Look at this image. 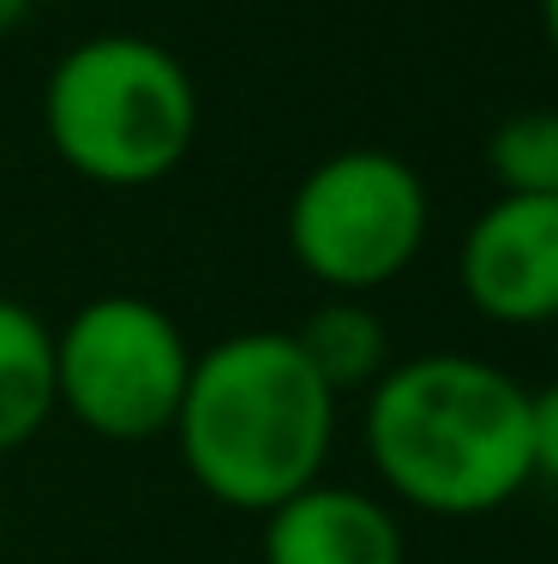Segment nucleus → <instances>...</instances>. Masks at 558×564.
I'll return each mask as SVG.
<instances>
[{
    "instance_id": "8",
    "label": "nucleus",
    "mask_w": 558,
    "mask_h": 564,
    "mask_svg": "<svg viewBox=\"0 0 558 564\" xmlns=\"http://www.w3.org/2000/svg\"><path fill=\"white\" fill-rule=\"evenodd\" d=\"M55 414V325L36 306L0 294V456L31 445Z\"/></svg>"
},
{
    "instance_id": "9",
    "label": "nucleus",
    "mask_w": 558,
    "mask_h": 564,
    "mask_svg": "<svg viewBox=\"0 0 558 564\" xmlns=\"http://www.w3.org/2000/svg\"><path fill=\"white\" fill-rule=\"evenodd\" d=\"M288 337L337 402L349 391H372L391 367V337H384V318L366 306V294H325Z\"/></svg>"
},
{
    "instance_id": "4",
    "label": "nucleus",
    "mask_w": 558,
    "mask_h": 564,
    "mask_svg": "<svg viewBox=\"0 0 558 564\" xmlns=\"http://www.w3.org/2000/svg\"><path fill=\"white\" fill-rule=\"evenodd\" d=\"M433 198L415 163L379 144L325 156L288 198V252L325 294H372L420 259Z\"/></svg>"
},
{
    "instance_id": "7",
    "label": "nucleus",
    "mask_w": 558,
    "mask_h": 564,
    "mask_svg": "<svg viewBox=\"0 0 558 564\" xmlns=\"http://www.w3.org/2000/svg\"><path fill=\"white\" fill-rule=\"evenodd\" d=\"M259 553L264 564H403L408 541L396 510L379 492L337 487L318 475L295 499L264 510Z\"/></svg>"
},
{
    "instance_id": "12",
    "label": "nucleus",
    "mask_w": 558,
    "mask_h": 564,
    "mask_svg": "<svg viewBox=\"0 0 558 564\" xmlns=\"http://www.w3.org/2000/svg\"><path fill=\"white\" fill-rule=\"evenodd\" d=\"M31 7H36V0H0V36L19 31V24L31 19Z\"/></svg>"
},
{
    "instance_id": "6",
    "label": "nucleus",
    "mask_w": 558,
    "mask_h": 564,
    "mask_svg": "<svg viewBox=\"0 0 558 564\" xmlns=\"http://www.w3.org/2000/svg\"><path fill=\"white\" fill-rule=\"evenodd\" d=\"M457 282L486 325H552L558 318V198L499 193L457 247Z\"/></svg>"
},
{
    "instance_id": "14",
    "label": "nucleus",
    "mask_w": 558,
    "mask_h": 564,
    "mask_svg": "<svg viewBox=\"0 0 558 564\" xmlns=\"http://www.w3.org/2000/svg\"><path fill=\"white\" fill-rule=\"evenodd\" d=\"M0 546H7V505H0Z\"/></svg>"
},
{
    "instance_id": "5",
    "label": "nucleus",
    "mask_w": 558,
    "mask_h": 564,
    "mask_svg": "<svg viewBox=\"0 0 558 564\" xmlns=\"http://www.w3.org/2000/svg\"><path fill=\"white\" fill-rule=\"evenodd\" d=\"M193 348L175 313L144 294H97L55 330L61 409L109 445H151L175 426Z\"/></svg>"
},
{
    "instance_id": "10",
    "label": "nucleus",
    "mask_w": 558,
    "mask_h": 564,
    "mask_svg": "<svg viewBox=\"0 0 558 564\" xmlns=\"http://www.w3.org/2000/svg\"><path fill=\"white\" fill-rule=\"evenodd\" d=\"M486 169L499 193L558 198V109H516L486 132Z\"/></svg>"
},
{
    "instance_id": "2",
    "label": "nucleus",
    "mask_w": 558,
    "mask_h": 564,
    "mask_svg": "<svg viewBox=\"0 0 558 564\" xmlns=\"http://www.w3.org/2000/svg\"><path fill=\"white\" fill-rule=\"evenodd\" d=\"M366 456L391 499L427 517H486L535 480L528 391L481 355L391 360L366 391Z\"/></svg>"
},
{
    "instance_id": "11",
    "label": "nucleus",
    "mask_w": 558,
    "mask_h": 564,
    "mask_svg": "<svg viewBox=\"0 0 558 564\" xmlns=\"http://www.w3.org/2000/svg\"><path fill=\"white\" fill-rule=\"evenodd\" d=\"M528 463H535V480L558 487V379L528 391Z\"/></svg>"
},
{
    "instance_id": "1",
    "label": "nucleus",
    "mask_w": 558,
    "mask_h": 564,
    "mask_svg": "<svg viewBox=\"0 0 558 564\" xmlns=\"http://www.w3.org/2000/svg\"><path fill=\"white\" fill-rule=\"evenodd\" d=\"M168 438L205 499L264 517L325 475L337 397L288 330H234L193 355Z\"/></svg>"
},
{
    "instance_id": "3",
    "label": "nucleus",
    "mask_w": 558,
    "mask_h": 564,
    "mask_svg": "<svg viewBox=\"0 0 558 564\" xmlns=\"http://www.w3.org/2000/svg\"><path fill=\"white\" fill-rule=\"evenodd\" d=\"M198 85L175 48L139 31H102L48 66L43 132L90 186H156L198 144Z\"/></svg>"
},
{
    "instance_id": "13",
    "label": "nucleus",
    "mask_w": 558,
    "mask_h": 564,
    "mask_svg": "<svg viewBox=\"0 0 558 564\" xmlns=\"http://www.w3.org/2000/svg\"><path fill=\"white\" fill-rule=\"evenodd\" d=\"M540 31H547V43L558 55V0H540Z\"/></svg>"
}]
</instances>
